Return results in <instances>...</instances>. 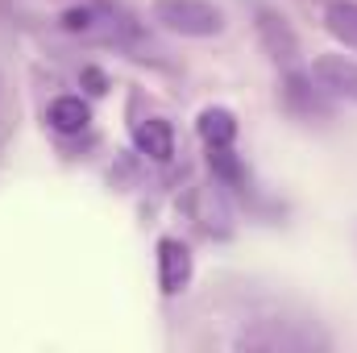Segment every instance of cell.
Masks as SVG:
<instances>
[{"instance_id":"cell-8","label":"cell","mask_w":357,"mask_h":353,"mask_svg":"<svg viewBox=\"0 0 357 353\" xmlns=\"http://www.w3.org/2000/svg\"><path fill=\"white\" fill-rule=\"evenodd\" d=\"M324 25L341 46L357 50V0H333L324 8Z\"/></svg>"},{"instance_id":"cell-4","label":"cell","mask_w":357,"mask_h":353,"mask_svg":"<svg viewBox=\"0 0 357 353\" xmlns=\"http://www.w3.org/2000/svg\"><path fill=\"white\" fill-rule=\"evenodd\" d=\"M158 283H162L167 295H178L191 283V250L175 237L158 241Z\"/></svg>"},{"instance_id":"cell-9","label":"cell","mask_w":357,"mask_h":353,"mask_svg":"<svg viewBox=\"0 0 357 353\" xmlns=\"http://www.w3.org/2000/svg\"><path fill=\"white\" fill-rule=\"evenodd\" d=\"M88 21H91L88 8H71V13H63V25H67V29H88Z\"/></svg>"},{"instance_id":"cell-5","label":"cell","mask_w":357,"mask_h":353,"mask_svg":"<svg viewBox=\"0 0 357 353\" xmlns=\"http://www.w3.org/2000/svg\"><path fill=\"white\" fill-rule=\"evenodd\" d=\"M133 146L142 154H150L154 163H167L175 154V133H171V125L162 117H146V121L133 125Z\"/></svg>"},{"instance_id":"cell-2","label":"cell","mask_w":357,"mask_h":353,"mask_svg":"<svg viewBox=\"0 0 357 353\" xmlns=\"http://www.w3.org/2000/svg\"><path fill=\"white\" fill-rule=\"evenodd\" d=\"M312 75L316 84L333 96H345L357 104V59H345V54H320L312 63Z\"/></svg>"},{"instance_id":"cell-1","label":"cell","mask_w":357,"mask_h":353,"mask_svg":"<svg viewBox=\"0 0 357 353\" xmlns=\"http://www.w3.org/2000/svg\"><path fill=\"white\" fill-rule=\"evenodd\" d=\"M150 17L178 38H216L225 33V8L212 0H154Z\"/></svg>"},{"instance_id":"cell-3","label":"cell","mask_w":357,"mask_h":353,"mask_svg":"<svg viewBox=\"0 0 357 353\" xmlns=\"http://www.w3.org/2000/svg\"><path fill=\"white\" fill-rule=\"evenodd\" d=\"M258 38H262V46L270 50L274 63H295V54H299V38L291 33V25H287L282 13H274V8H258Z\"/></svg>"},{"instance_id":"cell-7","label":"cell","mask_w":357,"mask_h":353,"mask_svg":"<svg viewBox=\"0 0 357 353\" xmlns=\"http://www.w3.org/2000/svg\"><path fill=\"white\" fill-rule=\"evenodd\" d=\"M46 121H50L59 133H79V129H88L91 108H88V100H79V96H59V100L50 104Z\"/></svg>"},{"instance_id":"cell-6","label":"cell","mask_w":357,"mask_h":353,"mask_svg":"<svg viewBox=\"0 0 357 353\" xmlns=\"http://www.w3.org/2000/svg\"><path fill=\"white\" fill-rule=\"evenodd\" d=\"M195 129H199V137H204L208 150H225L237 137V117L229 108H204L199 121H195Z\"/></svg>"}]
</instances>
